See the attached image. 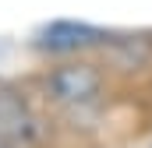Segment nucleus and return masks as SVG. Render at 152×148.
I'll return each instance as SVG.
<instances>
[{"label":"nucleus","instance_id":"f03ea898","mask_svg":"<svg viewBox=\"0 0 152 148\" xmlns=\"http://www.w3.org/2000/svg\"><path fill=\"white\" fill-rule=\"evenodd\" d=\"M110 36L96 25H85V21H50L42 25L32 46L42 53H57V57H71V53H85V49H96V46H106Z\"/></svg>","mask_w":152,"mask_h":148},{"label":"nucleus","instance_id":"20e7f679","mask_svg":"<svg viewBox=\"0 0 152 148\" xmlns=\"http://www.w3.org/2000/svg\"><path fill=\"white\" fill-rule=\"evenodd\" d=\"M0 148H14V145H7V141H0Z\"/></svg>","mask_w":152,"mask_h":148},{"label":"nucleus","instance_id":"7ed1b4c3","mask_svg":"<svg viewBox=\"0 0 152 148\" xmlns=\"http://www.w3.org/2000/svg\"><path fill=\"white\" fill-rule=\"evenodd\" d=\"M36 138H39V120L28 110V102L18 92L0 88V141H7V145H32Z\"/></svg>","mask_w":152,"mask_h":148},{"label":"nucleus","instance_id":"f257e3e1","mask_svg":"<svg viewBox=\"0 0 152 148\" xmlns=\"http://www.w3.org/2000/svg\"><path fill=\"white\" fill-rule=\"evenodd\" d=\"M46 95L64 110H88L103 95V74L92 64H60L46 74Z\"/></svg>","mask_w":152,"mask_h":148}]
</instances>
